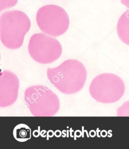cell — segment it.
<instances>
[{"label":"cell","mask_w":129,"mask_h":149,"mask_svg":"<svg viewBox=\"0 0 129 149\" xmlns=\"http://www.w3.org/2000/svg\"><path fill=\"white\" fill-rule=\"evenodd\" d=\"M48 80L60 92L66 95L75 94L83 88L86 83L87 72L80 61L68 59L59 66L48 68Z\"/></svg>","instance_id":"obj_1"},{"label":"cell","mask_w":129,"mask_h":149,"mask_svg":"<svg viewBox=\"0 0 129 149\" xmlns=\"http://www.w3.org/2000/svg\"><path fill=\"white\" fill-rule=\"evenodd\" d=\"M30 27V20L24 12L20 10L4 12L0 17L2 43L8 49H19L23 45L25 36Z\"/></svg>","instance_id":"obj_2"},{"label":"cell","mask_w":129,"mask_h":149,"mask_svg":"<svg viewBox=\"0 0 129 149\" xmlns=\"http://www.w3.org/2000/svg\"><path fill=\"white\" fill-rule=\"evenodd\" d=\"M24 100L31 114L35 117L55 116L60 108V102L57 94L42 85L26 89Z\"/></svg>","instance_id":"obj_3"},{"label":"cell","mask_w":129,"mask_h":149,"mask_svg":"<svg viewBox=\"0 0 129 149\" xmlns=\"http://www.w3.org/2000/svg\"><path fill=\"white\" fill-rule=\"evenodd\" d=\"M89 91L96 102L109 104L117 102L123 96L125 85L122 79L117 74L103 73L92 80Z\"/></svg>","instance_id":"obj_4"},{"label":"cell","mask_w":129,"mask_h":149,"mask_svg":"<svg viewBox=\"0 0 129 149\" xmlns=\"http://www.w3.org/2000/svg\"><path fill=\"white\" fill-rule=\"evenodd\" d=\"M36 20L41 31L54 37L64 35L68 30L70 24L66 11L56 5H48L39 8Z\"/></svg>","instance_id":"obj_5"},{"label":"cell","mask_w":129,"mask_h":149,"mask_svg":"<svg viewBox=\"0 0 129 149\" xmlns=\"http://www.w3.org/2000/svg\"><path fill=\"white\" fill-rule=\"evenodd\" d=\"M28 50L34 61L41 64H49L61 57L63 49L57 39L43 33H37L30 39Z\"/></svg>","instance_id":"obj_6"},{"label":"cell","mask_w":129,"mask_h":149,"mask_svg":"<svg viewBox=\"0 0 129 149\" xmlns=\"http://www.w3.org/2000/svg\"><path fill=\"white\" fill-rule=\"evenodd\" d=\"M19 80L15 74L4 70L0 74V107L14 104L18 97Z\"/></svg>","instance_id":"obj_7"},{"label":"cell","mask_w":129,"mask_h":149,"mask_svg":"<svg viewBox=\"0 0 129 149\" xmlns=\"http://www.w3.org/2000/svg\"><path fill=\"white\" fill-rule=\"evenodd\" d=\"M117 31L121 41L129 46V10H126L119 17Z\"/></svg>","instance_id":"obj_8"},{"label":"cell","mask_w":129,"mask_h":149,"mask_svg":"<svg viewBox=\"0 0 129 149\" xmlns=\"http://www.w3.org/2000/svg\"><path fill=\"white\" fill-rule=\"evenodd\" d=\"M13 136L17 141L24 142L30 139L32 136L31 130L25 124H20L14 128Z\"/></svg>","instance_id":"obj_9"},{"label":"cell","mask_w":129,"mask_h":149,"mask_svg":"<svg viewBox=\"0 0 129 149\" xmlns=\"http://www.w3.org/2000/svg\"><path fill=\"white\" fill-rule=\"evenodd\" d=\"M117 116H129V100L124 102L117 110Z\"/></svg>","instance_id":"obj_10"},{"label":"cell","mask_w":129,"mask_h":149,"mask_svg":"<svg viewBox=\"0 0 129 149\" xmlns=\"http://www.w3.org/2000/svg\"><path fill=\"white\" fill-rule=\"evenodd\" d=\"M121 4L129 9V0H120Z\"/></svg>","instance_id":"obj_11"}]
</instances>
